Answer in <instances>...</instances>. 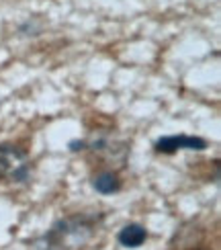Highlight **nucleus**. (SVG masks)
<instances>
[{"mask_svg": "<svg viewBox=\"0 0 221 250\" xmlns=\"http://www.w3.org/2000/svg\"><path fill=\"white\" fill-rule=\"evenodd\" d=\"M29 154L13 144H0V181L2 183H29L31 181Z\"/></svg>", "mask_w": 221, "mask_h": 250, "instance_id": "nucleus-2", "label": "nucleus"}, {"mask_svg": "<svg viewBox=\"0 0 221 250\" xmlns=\"http://www.w3.org/2000/svg\"><path fill=\"white\" fill-rule=\"evenodd\" d=\"M84 148H86V142H82V140L70 142V150H72V152H80V150H84Z\"/></svg>", "mask_w": 221, "mask_h": 250, "instance_id": "nucleus-6", "label": "nucleus"}, {"mask_svg": "<svg viewBox=\"0 0 221 250\" xmlns=\"http://www.w3.org/2000/svg\"><path fill=\"white\" fill-rule=\"evenodd\" d=\"M92 187H94V191L100 193V195H113L121 189V179H119V174L104 170V172H99L92 179Z\"/></svg>", "mask_w": 221, "mask_h": 250, "instance_id": "nucleus-5", "label": "nucleus"}, {"mask_svg": "<svg viewBox=\"0 0 221 250\" xmlns=\"http://www.w3.org/2000/svg\"><path fill=\"white\" fill-rule=\"evenodd\" d=\"M117 240L125 248H138L147 240V230L140 224H127L119 230Z\"/></svg>", "mask_w": 221, "mask_h": 250, "instance_id": "nucleus-4", "label": "nucleus"}, {"mask_svg": "<svg viewBox=\"0 0 221 250\" xmlns=\"http://www.w3.org/2000/svg\"><path fill=\"white\" fill-rule=\"evenodd\" d=\"M99 226V217L94 215H72L58 220L51 230L43 236L45 250H80L86 246Z\"/></svg>", "mask_w": 221, "mask_h": 250, "instance_id": "nucleus-1", "label": "nucleus"}, {"mask_svg": "<svg viewBox=\"0 0 221 250\" xmlns=\"http://www.w3.org/2000/svg\"><path fill=\"white\" fill-rule=\"evenodd\" d=\"M207 148V142L203 138H195V135H164V138L156 140L154 150L158 154H176L178 150H197L201 152Z\"/></svg>", "mask_w": 221, "mask_h": 250, "instance_id": "nucleus-3", "label": "nucleus"}]
</instances>
